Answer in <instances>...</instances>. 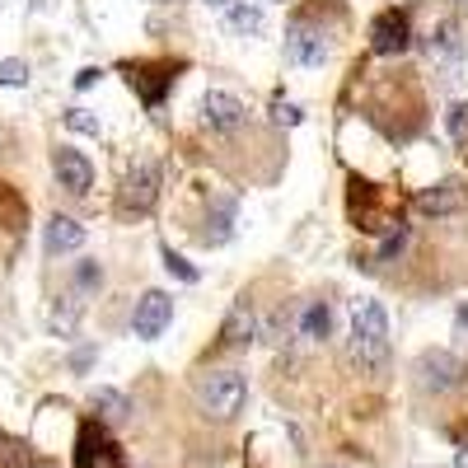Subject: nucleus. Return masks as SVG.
<instances>
[{"instance_id": "7ed1b4c3", "label": "nucleus", "mask_w": 468, "mask_h": 468, "mask_svg": "<svg viewBox=\"0 0 468 468\" xmlns=\"http://www.w3.org/2000/svg\"><path fill=\"white\" fill-rule=\"evenodd\" d=\"M192 403L207 421H234L249 403V375L234 366H211L192 375Z\"/></svg>"}, {"instance_id": "1a4fd4ad", "label": "nucleus", "mask_w": 468, "mask_h": 468, "mask_svg": "<svg viewBox=\"0 0 468 468\" xmlns=\"http://www.w3.org/2000/svg\"><path fill=\"white\" fill-rule=\"evenodd\" d=\"M286 57L295 61V66H324L328 57H333V37H328V28L324 24H314L309 15H295L291 24H286Z\"/></svg>"}, {"instance_id": "f3484780", "label": "nucleus", "mask_w": 468, "mask_h": 468, "mask_svg": "<svg viewBox=\"0 0 468 468\" xmlns=\"http://www.w3.org/2000/svg\"><path fill=\"white\" fill-rule=\"evenodd\" d=\"M85 244V225L75 216H48V229H43V249L48 258H66Z\"/></svg>"}, {"instance_id": "f03ea898", "label": "nucleus", "mask_w": 468, "mask_h": 468, "mask_svg": "<svg viewBox=\"0 0 468 468\" xmlns=\"http://www.w3.org/2000/svg\"><path fill=\"white\" fill-rule=\"evenodd\" d=\"M346 356L366 379H384L394 370V346H388V314L384 304L361 295L351 300V333H346Z\"/></svg>"}, {"instance_id": "cd10ccee", "label": "nucleus", "mask_w": 468, "mask_h": 468, "mask_svg": "<svg viewBox=\"0 0 468 468\" xmlns=\"http://www.w3.org/2000/svg\"><path fill=\"white\" fill-rule=\"evenodd\" d=\"M454 468H468V445H463V450L454 454Z\"/></svg>"}, {"instance_id": "c85d7f7f", "label": "nucleus", "mask_w": 468, "mask_h": 468, "mask_svg": "<svg viewBox=\"0 0 468 468\" xmlns=\"http://www.w3.org/2000/svg\"><path fill=\"white\" fill-rule=\"evenodd\" d=\"M207 5H220V10H225V5H229V0H207Z\"/></svg>"}, {"instance_id": "423d86ee", "label": "nucleus", "mask_w": 468, "mask_h": 468, "mask_svg": "<svg viewBox=\"0 0 468 468\" xmlns=\"http://www.w3.org/2000/svg\"><path fill=\"white\" fill-rule=\"evenodd\" d=\"M197 122H202V132H207L211 141H220V136L244 132V127L253 122V117H249L244 99H234L229 90H207V94H202V103H197Z\"/></svg>"}, {"instance_id": "f257e3e1", "label": "nucleus", "mask_w": 468, "mask_h": 468, "mask_svg": "<svg viewBox=\"0 0 468 468\" xmlns=\"http://www.w3.org/2000/svg\"><path fill=\"white\" fill-rule=\"evenodd\" d=\"M370 122L388 136V141H412L426 127V94L412 80V70H384L379 80L370 85Z\"/></svg>"}, {"instance_id": "bb28decb", "label": "nucleus", "mask_w": 468, "mask_h": 468, "mask_svg": "<svg viewBox=\"0 0 468 468\" xmlns=\"http://www.w3.org/2000/svg\"><path fill=\"white\" fill-rule=\"evenodd\" d=\"M99 75H103V70H99V66H85V70H80V75H75V90H90V85H94V80H99Z\"/></svg>"}, {"instance_id": "5701e85b", "label": "nucleus", "mask_w": 468, "mask_h": 468, "mask_svg": "<svg viewBox=\"0 0 468 468\" xmlns=\"http://www.w3.org/2000/svg\"><path fill=\"white\" fill-rule=\"evenodd\" d=\"M0 85H5V90H24L28 85V61H19V57L0 61Z\"/></svg>"}, {"instance_id": "6e6552de", "label": "nucleus", "mask_w": 468, "mask_h": 468, "mask_svg": "<svg viewBox=\"0 0 468 468\" xmlns=\"http://www.w3.org/2000/svg\"><path fill=\"white\" fill-rule=\"evenodd\" d=\"M154 202H160V165H154V160H136L127 169L122 187H117V211L132 220V216H150Z\"/></svg>"}, {"instance_id": "ddd939ff", "label": "nucleus", "mask_w": 468, "mask_h": 468, "mask_svg": "<svg viewBox=\"0 0 468 468\" xmlns=\"http://www.w3.org/2000/svg\"><path fill=\"white\" fill-rule=\"evenodd\" d=\"M187 234L197 239L202 249H220V244H229V234H234V202L229 197H207V207H202V216H192V225H187Z\"/></svg>"}, {"instance_id": "a878e982", "label": "nucleus", "mask_w": 468, "mask_h": 468, "mask_svg": "<svg viewBox=\"0 0 468 468\" xmlns=\"http://www.w3.org/2000/svg\"><path fill=\"white\" fill-rule=\"evenodd\" d=\"M66 127L70 132H85V136H99V117H90L85 108H70L66 112Z\"/></svg>"}, {"instance_id": "9b49d317", "label": "nucleus", "mask_w": 468, "mask_h": 468, "mask_svg": "<svg viewBox=\"0 0 468 468\" xmlns=\"http://www.w3.org/2000/svg\"><path fill=\"white\" fill-rule=\"evenodd\" d=\"M468 211V183L463 178H441L417 192V216L426 220H454Z\"/></svg>"}, {"instance_id": "39448f33", "label": "nucleus", "mask_w": 468, "mask_h": 468, "mask_svg": "<svg viewBox=\"0 0 468 468\" xmlns=\"http://www.w3.org/2000/svg\"><path fill=\"white\" fill-rule=\"evenodd\" d=\"M463 361L454 356V351H445V346H426L421 356L412 361V388L417 394H426V399H450L454 388L463 384Z\"/></svg>"}, {"instance_id": "2eb2a0df", "label": "nucleus", "mask_w": 468, "mask_h": 468, "mask_svg": "<svg viewBox=\"0 0 468 468\" xmlns=\"http://www.w3.org/2000/svg\"><path fill=\"white\" fill-rule=\"evenodd\" d=\"M52 174H57V183L70 192V197H90V187H94V165H90L85 150L57 145V150H52Z\"/></svg>"}, {"instance_id": "0eeeda50", "label": "nucleus", "mask_w": 468, "mask_h": 468, "mask_svg": "<svg viewBox=\"0 0 468 468\" xmlns=\"http://www.w3.org/2000/svg\"><path fill=\"white\" fill-rule=\"evenodd\" d=\"M262 337V304H258V295L253 291H239L234 295V304H229V314H225V324H220V351H249L253 342Z\"/></svg>"}, {"instance_id": "dca6fc26", "label": "nucleus", "mask_w": 468, "mask_h": 468, "mask_svg": "<svg viewBox=\"0 0 468 468\" xmlns=\"http://www.w3.org/2000/svg\"><path fill=\"white\" fill-rule=\"evenodd\" d=\"M295 337L309 346H324L333 337V304L328 300H300L295 309Z\"/></svg>"}, {"instance_id": "2f4dec72", "label": "nucleus", "mask_w": 468, "mask_h": 468, "mask_svg": "<svg viewBox=\"0 0 468 468\" xmlns=\"http://www.w3.org/2000/svg\"><path fill=\"white\" fill-rule=\"evenodd\" d=\"M459 5H468V0H459Z\"/></svg>"}, {"instance_id": "f8f14e48", "label": "nucleus", "mask_w": 468, "mask_h": 468, "mask_svg": "<svg viewBox=\"0 0 468 468\" xmlns=\"http://www.w3.org/2000/svg\"><path fill=\"white\" fill-rule=\"evenodd\" d=\"M122 70H127V85L141 94L145 108H160L165 94H169V85H174V75H178L174 61H127Z\"/></svg>"}, {"instance_id": "9d476101", "label": "nucleus", "mask_w": 468, "mask_h": 468, "mask_svg": "<svg viewBox=\"0 0 468 468\" xmlns=\"http://www.w3.org/2000/svg\"><path fill=\"white\" fill-rule=\"evenodd\" d=\"M412 48V15L408 10H379L370 19V52L375 57H403Z\"/></svg>"}, {"instance_id": "4be33fe9", "label": "nucleus", "mask_w": 468, "mask_h": 468, "mask_svg": "<svg viewBox=\"0 0 468 468\" xmlns=\"http://www.w3.org/2000/svg\"><path fill=\"white\" fill-rule=\"evenodd\" d=\"M445 132H450V141H454L459 150H468V103H454V108L445 112Z\"/></svg>"}, {"instance_id": "aec40b11", "label": "nucleus", "mask_w": 468, "mask_h": 468, "mask_svg": "<svg viewBox=\"0 0 468 468\" xmlns=\"http://www.w3.org/2000/svg\"><path fill=\"white\" fill-rule=\"evenodd\" d=\"M94 412L103 421H127L132 403H127V394H117V388H94Z\"/></svg>"}, {"instance_id": "b1692460", "label": "nucleus", "mask_w": 468, "mask_h": 468, "mask_svg": "<svg viewBox=\"0 0 468 468\" xmlns=\"http://www.w3.org/2000/svg\"><path fill=\"white\" fill-rule=\"evenodd\" d=\"M160 253H165V267L174 271V277H178V282H187V286H192V282H197V277H202V271H197V267H192V262H183V258H178V253H174L169 244H165Z\"/></svg>"}, {"instance_id": "a211bd4d", "label": "nucleus", "mask_w": 468, "mask_h": 468, "mask_svg": "<svg viewBox=\"0 0 468 468\" xmlns=\"http://www.w3.org/2000/svg\"><path fill=\"white\" fill-rule=\"evenodd\" d=\"M262 24H267V15H262V5H253V0H229V5H225V28L234 37L262 33Z\"/></svg>"}, {"instance_id": "7c9ffc66", "label": "nucleus", "mask_w": 468, "mask_h": 468, "mask_svg": "<svg viewBox=\"0 0 468 468\" xmlns=\"http://www.w3.org/2000/svg\"><path fill=\"white\" fill-rule=\"evenodd\" d=\"M154 5H165V0H154Z\"/></svg>"}, {"instance_id": "20e7f679", "label": "nucleus", "mask_w": 468, "mask_h": 468, "mask_svg": "<svg viewBox=\"0 0 468 468\" xmlns=\"http://www.w3.org/2000/svg\"><path fill=\"white\" fill-rule=\"evenodd\" d=\"M421 52L431 66H463L468 61V15L463 10H445L441 19H431V28L421 33Z\"/></svg>"}, {"instance_id": "393cba45", "label": "nucleus", "mask_w": 468, "mask_h": 468, "mask_svg": "<svg viewBox=\"0 0 468 468\" xmlns=\"http://www.w3.org/2000/svg\"><path fill=\"white\" fill-rule=\"evenodd\" d=\"M271 122H277V127H300L304 112L295 103H286V99H271Z\"/></svg>"}, {"instance_id": "6ab92c4d", "label": "nucleus", "mask_w": 468, "mask_h": 468, "mask_svg": "<svg viewBox=\"0 0 468 468\" xmlns=\"http://www.w3.org/2000/svg\"><path fill=\"white\" fill-rule=\"evenodd\" d=\"M80 314H85V295L61 291V295L52 300V314H48V324H52V333L70 337V333H75V324H80Z\"/></svg>"}, {"instance_id": "4468645a", "label": "nucleus", "mask_w": 468, "mask_h": 468, "mask_svg": "<svg viewBox=\"0 0 468 468\" xmlns=\"http://www.w3.org/2000/svg\"><path fill=\"white\" fill-rule=\"evenodd\" d=\"M169 324H174V295L169 291H145L136 300V309H132V333L141 342H154Z\"/></svg>"}, {"instance_id": "c756f323", "label": "nucleus", "mask_w": 468, "mask_h": 468, "mask_svg": "<svg viewBox=\"0 0 468 468\" xmlns=\"http://www.w3.org/2000/svg\"><path fill=\"white\" fill-rule=\"evenodd\" d=\"M319 468H346V463H319Z\"/></svg>"}, {"instance_id": "412c9836", "label": "nucleus", "mask_w": 468, "mask_h": 468, "mask_svg": "<svg viewBox=\"0 0 468 468\" xmlns=\"http://www.w3.org/2000/svg\"><path fill=\"white\" fill-rule=\"evenodd\" d=\"M99 286H103V267H99L94 258L75 262V271H70V291H75V295H94Z\"/></svg>"}]
</instances>
